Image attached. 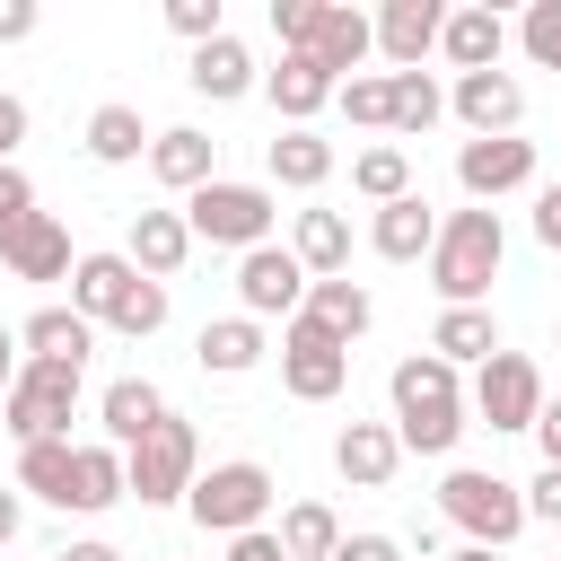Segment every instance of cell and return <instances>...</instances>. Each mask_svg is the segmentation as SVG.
Wrapping results in <instances>:
<instances>
[{"instance_id": "obj_1", "label": "cell", "mask_w": 561, "mask_h": 561, "mask_svg": "<svg viewBox=\"0 0 561 561\" xmlns=\"http://www.w3.org/2000/svg\"><path fill=\"white\" fill-rule=\"evenodd\" d=\"M386 403H394V447L403 456H447L456 438H465V386H456V368L438 359V351H412V359H394V377H386Z\"/></svg>"}, {"instance_id": "obj_2", "label": "cell", "mask_w": 561, "mask_h": 561, "mask_svg": "<svg viewBox=\"0 0 561 561\" xmlns=\"http://www.w3.org/2000/svg\"><path fill=\"white\" fill-rule=\"evenodd\" d=\"M430 263V289L447 298V307H482L491 298V280H500V263H508V228H500V210H447L438 219V245L421 254Z\"/></svg>"}, {"instance_id": "obj_3", "label": "cell", "mask_w": 561, "mask_h": 561, "mask_svg": "<svg viewBox=\"0 0 561 561\" xmlns=\"http://www.w3.org/2000/svg\"><path fill=\"white\" fill-rule=\"evenodd\" d=\"M438 517H447L465 543L508 552V543L526 535V491H517L508 473H491V465H447V482H438Z\"/></svg>"}, {"instance_id": "obj_4", "label": "cell", "mask_w": 561, "mask_h": 561, "mask_svg": "<svg viewBox=\"0 0 561 561\" xmlns=\"http://www.w3.org/2000/svg\"><path fill=\"white\" fill-rule=\"evenodd\" d=\"M272 219H280L272 184L210 175L202 193H184V228H193V245H237V254H254V245H272Z\"/></svg>"}, {"instance_id": "obj_5", "label": "cell", "mask_w": 561, "mask_h": 561, "mask_svg": "<svg viewBox=\"0 0 561 561\" xmlns=\"http://www.w3.org/2000/svg\"><path fill=\"white\" fill-rule=\"evenodd\" d=\"M79 377H88V368H61V359H18V377H9V394H0V430H9L18 447H35V438H70Z\"/></svg>"}, {"instance_id": "obj_6", "label": "cell", "mask_w": 561, "mask_h": 561, "mask_svg": "<svg viewBox=\"0 0 561 561\" xmlns=\"http://www.w3.org/2000/svg\"><path fill=\"white\" fill-rule=\"evenodd\" d=\"M193 473H202V438L184 412H167L140 447H123V500H140V508H175L193 491Z\"/></svg>"}, {"instance_id": "obj_7", "label": "cell", "mask_w": 561, "mask_h": 561, "mask_svg": "<svg viewBox=\"0 0 561 561\" xmlns=\"http://www.w3.org/2000/svg\"><path fill=\"white\" fill-rule=\"evenodd\" d=\"M272 465H254V456H228V465H210V473H193V491H184V508H193V526L202 535H254L263 517H272Z\"/></svg>"}, {"instance_id": "obj_8", "label": "cell", "mask_w": 561, "mask_h": 561, "mask_svg": "<svg viewBox=\"0 0 561 561\" xmlns=\"http://www.w3.org/2000/svg\"><path fill=\"white\" fill-rule=\"evenodd\" d=\"M280 386H289L298 403H333V394L351 386V342H333L324 324L289 316V324H280Z\"/></svg>"}, {"instance_id": "obj_9", "label": "cell", "mask_w": 561, "mask_h": 561, "mask_svg": "<svg viewBox=\"0 0 561 561\" xmlns=\"http://www.w3.org/2000/svg\"><path fill=\"white\" fill-rule=\"evenodd\" d=\"M465 412H482L491 430H535V412H543V368H535L526 351H491V359L473 368Z\"/></svg>"}, {"instance_id": "obj_10", "label": "cell", "mask_w": 561, "mask_h": 561, "mask_svg": "<svg viewBox=\"0 0 561 561\" xmlns=\"http://www.w3.org/2000/svg\"><path fill=\"white\" fill-rule=\"evenodd\" d=\"M307 307V272H298V254L289 245H254V254H237V316H254V324H289Z\"/></svg>"}, {"instance_id": "obj_11", "label": "cell", "mask_w": 561, "mask_h": 561, "mask_svg": "<svg viewBox=\"0 0 561 561\" xmlns=\"http://www.w3.org/2000/svg\"><path fill=\"white\" fill-rule=\"evenodd\" d=\"M447 114H456L473 140H500V131L526 123V88H517V70H465V79L447 88Z\"/></svg>"}, {"instance_id": "obj_12", "label": "cell", "mask_w": 561, "mask_h": 561, "mask_svg": "<svg viewBox=\"0 0 561 561\" xmlns=\"http://www.w3.org/2000/svg\"><path fill=\"white\" fill-rule=\"evenodd\" d=\"M456 184L491 210L500 193H526L535 184V140H517V131H500V140H465L456 149Z\"/></svg>"}, {"instance_id": "obj_13", "label": "cell", "mask_w": 561, "mask_h": 561, "mask_svg": "<svg viewBox=\"0 0 561 561\" xmlns=\"http://www.w3.org/2000/svg\"><path fill=\"white\" fill-rule=\"evenodd\" d=\"M70 228L53 219V210H26L18 228H0V272L9 280H70Z\"/></svg>"}, {"instance_id": "obj_14", "label": "cell", "mask_w": 561, "mask_h": 561, "mask_svg": "<svg viewBox=\"0 0 561 561\" xmlns=\"http://www.w3.org/2000/svg\"><path fill=\"white\" fill-rule=\"evenodd\" d=\"M333 70L316 61V53H280V70H263V96H272V114H280V131H316V114L333 105Z\"/></svg>"}, {"instance_id": "obj_15", "label": "cell", "mask_w": 561, "mask_h": 561, "mask_svg": "<svg viewBox=\"0 0 561 561\" xmlns=\"http://www.w3.org/2000/svg\"><path fill=\"white\" fill-rule=\"evenodd\" d=\"M123 263L140 272V280H175L184 263H193V228H184V210H131V228H123Z\"/></svg>"}, {"instance_id": "obj_16", "label": "cell", "mask_w": 561, "mask_h": 561, "mask_svg": "<svg viewBox=\"0 0 561 561\" xmlns=\"http://www.w3.org/2000/svg\"><path fill=\"white\" fill-rule=\"evenodd\" d=\"M333 473H342L351 491H386V482L403 473L394 430H386V421H342V430H333Z\"/></svg>"}, {"instance_id": "obj_17", "label": "cell", "mask_w": 561, "mask_h": 561, "mask_svg": "<svg viewBox=\"0 0 561 561\" xmlns=\"http://www.w3.org/2000/svg\"><path fill=\"white\" fill-rule=\"evenodd\" d=\"M368 26H377V53H386L394 70H421V61L438 53V26H447V9H438V0H386Z\"/></svg>"}, {"instance_id": "obj_18", "label": "cell", "mask_w": 561, "mask_h": 561, "mask_svg": "<svg viewBox=\"0 0 561 561\" xmlns=\"http://www.w3.org/2000/svg\"><path fill=\"white\" fill-rule=\"evenodd\" d=\"M438 53L456 61V79H465V70H500V53H508V18H500L491 0H473V9H447V26H438Z\"/></svg>"}, {"instance_id": "obj_19", "label": "cell", "mask_w": 561, "mask_h": 561, "mask_svg": "<svg viewBox=\"0 0 561 561\" xmlns=\"http://www.w3.org/2000/svg\"><path fill=\"white\" fill-rule=\"evenodd\" d=\"M149 175H158L167 193H202V184L219 175V140H210V131H193V123L149 131Z\"/></svg>"}, {"instance_id": "obj_20", "label": "cell", "mask_w": 561, "mask_h": 561, "mask_svg": "<svg viewBox=\"0 0 561 561\" xmlns=\"http://www.w3.org/2000/svg\"><path fill=\"white\" fill-rule=\"evenodd\" d=\"M184 79H193V96H210V105H237V96H254V53H245L237 35H210V44H193Z\"/></svg>"}, {"instance_id": "obj_21", "label": "cell", "mask_w": 561, "mask_h": 561, "mask_svg": "<svg viewBox=\"0 0 561 561\" xmlns=\"http://www.w3.org/2000/svg\"><path fill=\"white\" fill-rule=\"evenodd\" d=\"M96 421H105V447H140V438L167 421V394H158L149 377H114V386L96 394Z\"/></svg>"}, {"instance_id": "obj_22", "label": "cell", "mask_w": 561, "mask_h": 561, "mask_svg": "<svg viewBox=\"0 0 561 561\" xmlns=\"http://www.w3.org/2000/svg\"><path fill=\"white\" fill-rule=\"evenodd\" d=\"M333 79H359V61L377 53V26H368V9H342V0H324V18H316V44H307Z\"/></svg>"}, {"instance_id": "obj_23", "label": "cell", "mask_w": 561, "mask_h": 561, "mask_svg": "<svg viewBox=\"0 0 561 561\" xmlns=\"http://www.w3.org/2000/svg\"><path fill=\"white\" fill-rule=\"evenodd\" d=\"M368 245H377L386 263H421V254L438 245V210H430L421 193H403V202H386V210L368 219Z\"/></svg>"}, {"instance_id": "obj_24", "label": "cell", "mask_w": 561, "mask_h": 561, "mask_svg": "<svg viewBox=\"0 0 561 561\" xmlns=\"http://www.w3.org/2000/svg\"><path fill=\"white\" fill-rule=\"evenodd\" d=\"M289 254H298L307 280H342V272H351V219H342V210H298Z\"/></svg>"}, {"instance_id": "obj_25", "label": "cell", "mask_w": 561, "mask_h": 561, "mask_svg": "<svg viewBox=\"0 0 561 561\" xmlns=\"http://www.w3.org/2000/svg\"><path fill=\"white\" fill-rule=\"evenodd\" d=\"M131 280H140V272H131L123 254H79V263H70V316L114 324V307L131 298Z\"/></svg>"}, {"instance_id": "obj_26", "label": "cell", "mask_w": 561, "mask_h": 561, "mask_svg": "<svg viewBox=\"0 0 561 561\" xmlns=\"http://www.w3.org/2000/svg\"><path fill=\"white\" fill-rule=\"evenodd\" d=\"M88 342H96V324H88V316H70V307H35V316L18 324V359H61V368H88Z\"/></svg>"}, {"instance_id": "obj_27", "label": "cell", "mask_w": 561, "mask_h": 561, "mask_svg": "<svg viewBox=\"0 0 561 561\" xmlns=\"http://www.w3.org/2000/svg\"><path fill=\"white\" fill-rule=\"evenodd\" d=\"M298 316H307V324H324L333 342H359V333L377 324V298L342 272V280H307V307H298Z\"/></svg>"}, {"instance_id": "obj_28", "label": "cell", "mask_w": 561, "mask_h": 561, "mask_svg": "<svg viewBox=\"0 0 561 561\" xmlns=\"http://www.w3.org/2000/svg\"><path fill=\"white\" fill-rule=\"evenodd\" d=\"M430 351H438L447 368H482V359L500 351V324H491V307H438V324H430Z\"/></svg>"}, {"instance_id": "obj_29", "label": "cell", "mask_w": 561, "mask_h": 561, "mask_svg": "<svg viewBox=\"0 0 561 561\" xmlns=\"http://www.w3.org/2000/svg\"><path fill=\"white\" fill-rule=\"evenodd\" d=\"M79 140H88V158H96V167H131V158H149V123H140V105H123V96H114V105H96Z\"/></svg>"}, {"instance_id": "obj_30", "label": "cell", "mask_w": 561, "mask_h": 561, "mask_svg": "<svg viewBox=\"0 0 561 561\" xmlns=\"http://www.w3.org/2000/svg\"><path fill=\"white\" fill-rule=\"evenodd\" d=\"M263 167H272V184H289V193H316L342 158H333V140L324 131H280L272 149H263Z\"/></svg>"}, {"instance_id": "obj_31", "label": "cell", "mask_w": 561, "mask_h": 561, "mask_svg": "<svg viewBox=\"0 0 561 561\" xmlns=\"http://www.w3.org/2000/svg\"><path fill=\"white\" fill-rule=\"evenodd\" d=\"M263 351H272V342H263L254 316H219V324H202V342H193V359H202L210 377H245Z\"/></svg>"}, {"instance_id": "obj_32", "label": "cell", "mask_w": 561, "mask_h": 561, "mask_svg": "<svg viewBox=\"0 0 561 561\" xmlns=\"http://www.w3.org/2000/svg\"><path fill=\"white\" fill-rule=\"evenodd\" d=\"M351 193H359L368 210L403 202V193H412V158H403V140H368V149L351 158Z\"/></svg>"}, {"instance_id": "obj_33", "label": "cell", "mask_w": 561, "mask_h": 561, "mask_svg": "<svg viewBox=\"0 0 561 561\" xmlns=\"http://www.w3.org/2000/svg\"><path fill=\"white\" fill-rule=\"evenodd\" d=\"M447 114V88L430 70H386V131H430Z\"/></svg>"}, {"instance_id": "obj_34", "label": "cell", "mask_w": 561, "mask_h": 561, "mask_svg": "<svg viewBox=\"0 0 561 561\" xmlns=\"http://www.w3.org/2000/svg\"><path fill=\"white\" fill-rule=\"evenodd\" d=\"M114 500H123V447H105V438H96V447H79V456H70V508H79V517H96V508H114Z\"/></svg>"}, {"instance_id": "obj_35", "label": "cell", "mask_w": 561, "mask_h": 561, "mask_svg": "<svg viewBox=\"0 0 561 561\" xmlns=\"http://www.w3.org/2000/svg\"><path fill=\"white\" fill-rule=\"evenodd\" d=\"M272 535H280V552H289V561H333V543H342V517H333L324 500H289Z\"/></svg>"}, {"instance_id": "obj_36", "label": "cell", "mask_w": 561, "mask_h": 561, "mask_svg": "<svg viewBox=\"0 0 561 561\" xmlns=\"http://www.w3.org/2000/svg\"><path fill=\"white\" fill-rule=\"evenodd\" d=\"M70 438H35V447H18V491H35V500H53V508H70Z\"/></svg>"}, {"instance_id": "obj_37", "label": "cell", "mask_w": 561, "mask_h": 561, "mask_svg": "<svg viewBox=\"0 0 561 561\" xmlns=\"http://www.w3.org/2000/svg\"><path fill=\"white\" fill-rule=\"evenodd\" d=\"M517 53H526L535 70H561V0H526V18H517Z\"/></svg>"}, {"instance_id": "obj_38", "label": "cell", "mask_w": 561, "mask_h": 561, "mask_svg": "<svg viewBox=\"0 0 561 561\" xmlns=\"http://www.w3.org/2000/svg\"><path fill=\"white\" fill-rule=\"evenodd\" d=\"M333 105H342L359 131H386V70H359V79H342V88H333Z\"/></svg>"}, {"instance_id": "obj_39", "label": "cell", "mask_w": 561, "mask_h": 561, "mask_svg": "<svg viewBox=\"0 0 561 561\" xmlns=\"http://www.w3.org/2000/svg\"><path fill=\"white\" fill-rule=\"evenodd\" d=\"M158 324H167V289H158V280H131V298L114 307V333H123V342H149Z\"/></svg>"}, {"instance_id": "obj_40", "label": "cell", "mask_w": 561, "mask_h": 561, "mask_svg": "<svg viewBox=\"0 0 561 561\" xmlns=\"http://www.w3.org/2000/svg\"><path fill=\"white\" fill-rule=\"evenodd\" d=\"M167 26H175L184 44H210V35H228V9H219V0H167Z\"/></svg>"}, {"instance_id": "obj_41", "label": "cell", "mask_w": 561, "mask_h": 561, "mask_svg": "<svg viewBox=\"0 0 561 561\" xmlns=\"http://www.w3.org/2000/svg\"><path fill=\"white\" fill-rule=\"evenodd\" d=\"M316 18H324V0H272V35H280V53H307V44H316Z\"/></svg>"}, {"instance_id": "obj_42", "label": "cell", "mask_w": 561, "mask_h": 561, "mask_svg": "<svg viewBox=\"0 0 561 561\" xmlns=\"http://www.w3.org/2000/svg\"><path fill=\"white\" fill-rule=\"evenodd\" d=\"M517 491H526V526H535V517H543V526H561V465H543V473H535V482H517Z\"/></svg>"}, {"instance_id": "obj_43", "label": "cell", "mask_w": 561, "mask_h": 561, "mask_svg": "<svg viewBox=\"0 0 561 561\" xmlns=\"http://www.w3.org/2000/svg\"><path fill=\"white\" fill-rule=\"evenodd\" d=\"M35 210V184H26V167H0V228H18Z\"/></svg>"}, {"instance_id": "obj_44", "label": "cell", "mask_w": 561, "mask_h": 561, "mask_svg": "<svg viewBox=\"0 0 561 561\" xmlns=\"http://www.w3.org/2000/svg\"><path fill=\"white\" fill-rule=\"evenodd\" d=\"M18 140H26V96L0 88V167H18Z\"/></svg>"}, {"instance_id": "obj_45", "label": "cell", "mask_w": 561, "mask_h": 561, "mask_svg": "<svg viewBox=\"0 0 561 561\" xmlns=\"http://www.w3.org/2000/svg\"><path fill=\"white\" fill-rule=\"evenodd\" d=\"M333 561H403V543H394V535H342Z\"/></svg>"}, {"instance_id": "obj_46", "label": "cell", "mask_w": 561, "mask_h": 561, "mask_svg": "<svg viewBox=\"0 0 561 561\" xmlns=\"http://www.w3.org/2000/svg\"><path fill=\"white\" fill-rule=\"evenodd\" d=\"M219 561H289V552H280V535H272V526H254V535H228V552H219Z\"/></svg>"}, {"instance_id": "obj_47", "label": "cell", "mask_w": 561, "mask_h": 561, "mask_svg": "<svg viewBox=\"0 0 561 561\" xmlns=\"http://www.w3.org/2000/svg\"><path fill=\"white\" fill-rule=\"evenodd\" d=\"M35 26H44V9H35V0H0V44H26Z\"/></svg>"}, {"instance_id": "obj_48", "label": "cell", "mask_w": 561, "mask_h": 561, "mask_svg": "<svg viewBox=\"0 0 561 561\" xmlns=\"http://www.w3.org/2000/svg\"><path fill=\"white\" fill-rule=\"evenodd\" d=\"M535 237L561 254V184H543V193H535Z\"/></svg>"}, {"instance_id": "obj_49", "label": "cell", "mask_w": 561, "mask_h": 561, "mask_svg": "<svg viewBox=\"0 0 561 561\" xmlns=\"http://www.w3.org/2000/svg\"><path fill=\"white\" fill-rule=\"evenodd\" d=\"M535 447H543V465H561V403L535 412Z\"/></svg>"}, {"instance_id": "obj_50", "label": "cell", "mask_w": 561, "mask_h": 561, "mask_svg": "<svg viewBox=\"0 0 561 561\" xmlns=\"http://www.w3.org/2000/svg\"><path fill=\"white\" fill-rule=\"evenodd\" d=\"M53 561H123V552H114V543H96V535H88V543H61V552H53Z\"/></svg>"}, {"instance_id": "obj_51", "label": "cell", "mask_w": 561, "mask_h": 561, "mask_svg": "<svg viewBox=\"0 0 561 561\" xmlns=\"http://www.w3.org/2000/svg\"><path fill=\"white\" fill-rule=\"evenodd\" d=\"M9 543H18V482L0 491V552H9Z\"/></svg>"}, {"instance_id": "obj_52", "label": "cell", "mask_w": 561, "mask_h": 561, "mask_svg": "<svg viewBox=\"0 0 561 561\" xmlns=\"http://www.w3.org/2000/svg\"><path fill=\"white\" fill-rule=\"evenodd\" d=\"M9 377H18V333L0 324V394H9Z\"/></svg>"}, {"instance_id": "obj_53", "label": "cell", "mask_w": 561, "mask_h": 561, "mask_svg": "<svg viewBox=\"0 0 561 561\" xmlns=\"http://www.w3.org/2000/svg\"><path fill=\"white\" fill-rule=\"evenodd\" d=\"M447 561H500V552H482V543H456V552H447Z\"/></svg>"}, {"instance_id": "obj_54", "label": "cell", "mask_w": 561, "mask_h": 561, "mask_svg": "<svg viewBox=\"0 0 561 561\" xmlns=\"http://www.w3.org/2000/svg\"><path fill=\"white\" fill-rule=\"evenodd\" d=\"M552 342H561V333H552Z\"/></svg>"}]
</instances>
